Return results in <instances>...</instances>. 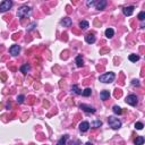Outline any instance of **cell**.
<instances>
[{
	"label": "cell",
	"instance_id": "obj_25",
	"mask_svg": "<svg viewBox=\"0 0 145 145\" xmlns=\"http://www.w3.org/2000/svg\"><path fill=\"white\" fill-rule=\"evenodd\" d=\"M143 127H144V125L142 124V123H136V124H135V128H136V129H138V130L143 129Z\"/></svg>",
	"mask_w": 145,
	"mask_h": 145
},
{
	"label": "cell",
	"instance_id": "obj_29",
	"mask_svg": "<svg viewBox=\"0 0 145 145\" xmlns=\"http://www.w3.org/2000/svg\"><path fill=\"white\" fill-rule=\"evenodd\" d=\"M93 5H95V1H87V6L90 7V6H93Z\"/></svg>",
	"mask_w": 145,
	"mask_h": 145
},
{
	"label": "cell",
	"instance_id": "obj_23",
	"mask_svg": "<svg viewBox=\"0 0 145 145\" xmlns=\"http://www.w3.org/2000/svg\"><path fill=\"white\" fill-rule=\"evenodd\" d=\"M113 112H115L116 115H120L123 111H121V108H120V107H118V106H115V107H113Z\"/></svg>",
	"mask_w": 145,
	"mask_h": 145
},
{
	"label": "cell",
	"instance_id": "obj_24",
	"mask_svg": "<svg viewBox=\"0 0 145 145\" xmlns=\"http://www.w3.org/2000/svg\"><path fill=\"white\" fill-rule=\"evenodd\" d=\"M93 127H100V126H102V121H100V120H95L93 121Z\"/></svg>",
	"mask_w": 145,
	"mask_h": 145
},
{
	"label": "cell",
	"instance_id": "obj_3",
	"mask_svg": "<svg viewBox=\"0 0 145 145\" xmlns=\"http://www.w3.org/2000/svg\"><path fill=\"white\" fill-rule=\"evenodd\" d=\"M108 123L110 125V127H112L113 129H119L121 127V121H120L118 118H115V117H109V119H108Z\"/></svg>",
	"mask_w": 145,
	"mask_h": 145
},
{
	"label": "cell",
	"instance_id": "obj_30",
	"mask_svg": "<svg viewBox=\"0 0 145 145\" xmlns=\"http://www.w3.org/2000/svg\"><path fill=\"white\" fill-rule=\"evenodd\" d=\"M85 145H93V144H92V143H86Z\"/></svg>",
	"mask_w": 145,
	"mask_h": 145
},
{
	"label": "cell",
	"instance_id": "obj_27",
	"mask_svg": "<svg viewBox=\"0 0 145 145\" xmlns=\"http://www.w3.org/2000/svg\"><path fill=\"white\" fill-rule=\"evenodd\" d=\"M144 18H145V13H144V11H142V13L138 14V19H139V21H144Z\"/></svg>",
	"mask_w": 145,
	"mask_h": 145
},
{
	"label": "cell",
	"instance_id": "obj_28",
	"mask_svg": "<svg viewBox=\"0 0 145 145\" xmlns=\"http://www.w3.org/2000/svg\"><path fill=\"white\" fill-rule=\"evenodd\" d=\"M133 85H136V86H139V82L137 81V79H134V81H133Z\"/></svg>",
	"mask_w": 145,
	"mask_h": 145
},
{
	"label": "cell",
	"instance_id": "obj_2",
	"mask_svg": "<svg viewBox=\"0 0 145 145\" xmlns=\"http://www.w3.org/2000/svg\"><path fill=\"white\" fill-rule=\"evenodd\" d=\"M115 74L113 72H107V74H103V75H101L100 76V82H102V83H111V82H113V79H115Z\"/></svg>",
	"mask_w": 145,
	"mask_h": 145
},
{
	"label": "cell",
	"instance_id": "obj_22",
	"mask_svg": "<svg viewBox=\"0 0 145 145\" xmlns=\"http://www.w3.org/2000/svg\"><path fill=\"white\" fill-rule=\"evenodd\" d=\"M82 94H83V96H90L91 94H92V90L91 89H85L82 92Z\"/></svg>",
	"mask_w": 145,
	"mask_h": 145
},
{
	"label": "cell",
	"instance_id": "obj_17",
	"mask_svg": "<svg viewBox=\"0 0 145 145\" xmlns=\"http://www.w3.org/2000/svg\"><path fill=\"white\" fill-rule=\"evenodd\" d=\"M76 64H77V67H83V58L82 56H77L76 57Z\"/></svg>",
	"mask_w": 145,
	"mask_h": 145
},
{
	"label": "cell",
	"instance_id": "obj_26",
	"mask_svg": "<svg viewBox=\"0 0 145 145\" xmlns=\"http://www.w3.org/2000/svg\"><path fill=\"white\" fill-rule=\"evenodd\" d=\"M24 99H25V96H24L23 94L18 95V96H17V102H18V103H22L23 101H24Z\"/></svg>",
	"mask_w": 145,
	"mask_h": 145
},
{
	"label": "cell",
	"instance_id": "obj_1",
	"mask_svg": "<svg viewBox=\"0 0 145 145\" xmlns=\"http://www.w3.org/2000/svg\"><path fill=\"white\" fill-rule=\"evenodd\" d=\"M31 11H32V9H31L28 6H22L21 8L18 9L17 16L19 18H25V17H27V16H30Z\"/></svg>",
	"mask_w": 145,
	"mask_h": 145
},
{
	"label": "cell",
	"instance_id": "obj_9",
	"mask_svg": "<svg viewBox=\"0 0 145 145\" xmlns=\"http://www.w3.org/2000/svg\"><path fill=\"white\" fill-rule=\"evenodd\" d=\"M123 11L126 16H130L133 13H134V6H129V7H125L123 9Z\"/></svg>",
	"mask_w": 145,
	"mask_h": 145
},
{
	"label": "cell",
	"instance_id": "obj_13",
	"mask_svg": "<svg viewBox=\"0 0 145 145\" xmlns=\"http://www.w3.org/2000/svg\"><path fill=\"white\" fill-rule=\"evenodd\" d=\"M61 25H64L65 27H69V26L72 25V19L70 18H64L62 21H61Z\"/></svg>",
	"mask_w": 145,
	"mask_h": 145
},
{
	"label": "cell",
	"instance_id": "obj_21",
	"mask_svg": "<svg viewBox=\"0 0 145 145\" xmlns=\"http://www.w3.org/2000/svg\"><path fill=\"white\" fill-rule=\"evenodd\" d=\"M72 92H75L76 94H78V95H79V94H82V92H83V91L79 90V87H78L77 85H72Z\"/></svg>",
	"mask_w": 145,
	"mask_h": 145
},
{
	"label": "cell",
	"instance_id": "obj_18",
	"mask_svg": "<svg viewBox=\"0 0 145 145\" xmlns=\"http://www.w3.org/2000/svg\"><path fill=\"white\" fill-rule=\"evenodd\" d=\"M79 26H81V28H83V30H86V28H89L90 24H89V22L82 21L81 23H79Z\"/></svg>",
	"mask_w": 145,
	"mask_h": 145
},
{
	"label": "cell",
	"instance_id": "obj_8",
	"mask_svg": "<svg viewBox=\"0 0 145 145\" xmlns=\"http://www.w3.org/2000/svg\"><path fill=\"white\" fill-rule=\"evenodd\" d=\"M106 6H107V1H106V0H100L99 2H95V7H96V9H99V10L104 9Z\"/></svg>",
	"mask_w": 145,
	"mask_h": 145
},
{
	"label": "cell",
	"instance_id": "obj_4",
	"mask_svg": "<svg viewBox=\"0 0 145 145\" xmlns=\"http://www.w3.org/2000/svg\"><path fill=\"white\" fill-rule=\"evenodd\" d=\"M11 7H13V1H10V0H5V1H2V2L0 4V13H5V11L9 10Z\"/></svg>",
	"mask_w": 145,
	"mask_h": 145
},
{
	"label": "cell",
	"instance_id": "obj_6",
	"mask_svg": "<svg viewBox=\"0 0 145 145\" xmlns=\"http://www.w3.org/2000/svg\"><path fill=\"white\" fill-rule=\"evenodd\" d=\"M9 52H10V55L13 56H18V53L21 52V47L19 45H13L9 49Z\"/></svg>",
	"mask_w": 145,
	"mask_h": 145
},
{
	"label": "cell",
	"instance_id": "obj_14",
	"mask_svg": "<svg viewBox=\"0 0 145 145\" xmlns=\"http://www.w3.org/2000/svg\"><path fill=\"white\" fill-rule=\"evenodd\" d=\"M30 69H31V66L26 64V65H23L21 67V72L23 74H27V72H30Z\"/></svg>",
	"mask_w": 145,
	"mask_h": 145
},
{
	"label": "cell",
	"instance_id": "obj_11",
	"mask_svg": "<svg viewBox=\"0 0 145 145\" xmlns=\"http://www.w3.org/2000/svg\"><path fill=\"white\" fill-rule=\"evenodd\" d=\"M109 96H110L109 91H102V92L100 93V98H101V100H103V101L108 100V99H109Z\"/></svg>",
	"mask_w": 145,
	"mask_h": 145
},
{
	"label": "cell",
	"instance_id": "obj_19",
	"mask_svg": "<svg viewBox=\"0 0 145 145\" xmlns=\"http://www.w3.org/2000/svg\"><path fill=\"white\" fill-rule=\"evenodd\" d=\"M129 60H130L132 62H136V61H138V60H139V56L130 55V56H129Z\"/></svg>",
	"mask_w": 145,
	"mask_h": 145
},
{
	"label": "cell",
	"instance_id": "obj_15",
	"mask_svg": "<svg viewBox=\"0 0 145 145\" xmlns=\"http://www.w3.org/2000/svg\"><path fill=\"white\" fill-rule=\"evenodd\" d=\"M134 143H135V145H143V143H144V137L143 136L136 137V139L134 141Z\"/></svg>",
	"mask_w": 145,
	"mask_h": 145
},
{
	"label": "cell",
	"instance_id": "obj_7",
	"mask_svg": "<svg viewBox=\"0 0 145 145\" xmlns=\"http://www.w3.org/2000/svg\"><path fill=\"white\" fill-rule=\"evenodd\" d=\"M79 108H81V109H83L84 111H86V112H89V113H94V112H95V109H94V108L90 107V106H87V104H84V103H83V104H81V106H79Z\"/></svg>",
	"mask_w": 145,
	"mask_h": 145
},
{
	"label": "cell",
	"instance_id": "obj_20",
	"mask_svg": "<svg viewBox=\"0 0 145 145\" xmlns=\"http://www.w3.org/2000/svg\"><path fill=\"white\" fill-rule=\"evenodd\" d=\"M67 138H68V135H65L64 137H61L59 139V142L57 143V145H65V143H66V141H67Z\"/></svg>",
	"mask_w": 145,
	"mask_h": 145
},
{
	"label": "cell",
	"instance_id": "obj_10",
	"mask_svg": "<svg viewBox=\"0 0 145 145\" xmlns=\"http://www.w3.org/2000/svg\"><path fill=\"white\" fill-rule=\"evenodd\" d=\"M89 128H90V124H89L87 121H83V123L79 125V129H81V132H87V130H89Z\"/></svg>",
	"mask_w": 145,
	"mask_h": 145
},
{
	"label": "cell",
	"instance_id": "obj_16",
	"mask_svg": "<svg viewBox=\"0 0 145 145\" xmlns=\"http://www.w3.org/2000/svg\"><path fill=\"white\" fill-rule=\"evenodd\" d=\"M113 34H115V31L112 30V28H107V30H106V36H107V38H112V36H113Z\"/></svg>",
	"mask_w": 145,
	"mask_h": 145
},
{
	"label": "cell",
	"instance_id": "obj_12",
	"mask_svg": "<svg viewBox=\"0 0 145 145\" xmlns=\"http://www.w3.org/2000/svg\"><path fill=\"white\" fill-rule=\"evenodd\" d=\"M85 41L87 43H90V44H92V43L95 42V36H94L93 34H87L85 36Z\"/></svg>",
	"mask_w": 145,
	"mask_h": 145
},
{
	"label": "cell",
	"instance_id": "obj_5",
	"mask_svg": "<svg viewBox=\"0 0 145 145\" xmlns=\"http://www.w3.org/2000/svg\"><path fill=\"white\" fill-rule=\"evenodd\" d=\"M126 102L128 103V104H130V106H133V107H135L137 104V96L136 95H134V94H130V95H128L127 98H126Z\"/></svg>",
	"mask_w": 145,
	"mask_h": 145
}]
</instances>
